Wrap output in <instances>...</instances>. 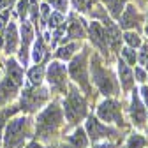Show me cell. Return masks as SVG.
Returning <instances> with one entry per match:
<instances>
[{
    "mask_svg": "<svg viewBox=\"0 0 148 148\" xmlns=\"http://www.w3.org/2000/svg\"><path fill=\"white\" fill-rule=\"evenodd\" d=\"M118 85H120V90L123 94H129L134 85H136V79H134V71L131 65H127L122 58L118 60Z\"/></svg>",
    "mask_w": 148,
    "mask_h": 148,
    "instance_id": "obj_14",
    "label": "cell"
},
{
    "mask_svg": "<svg viewBox=\"0 0 148 148\" xmlns=\"http://www.w3.org/2000/svg\"><path fill=\"white\" fill-rule=\"evenodd\" d=\"M64 111H62V104L58 101H51L49 104H46V108L41 111L35 118L34 123V138L39 143H51V139L57 136V132L62 129L64 122Z\"/></svg>",
    "mask_w": 148,
    "mask_h": 148,
    "instance_id": "obj_1",
    "label": "cell"
},
{
    "mask_svg": "<svg viewBox=\"0 0 148 148\" xmlns=\"http://www.w3.org/2000/svg\"><path fill=\"white\" fill-rule=\"evenodd\" d=\"M88 72H90V81L97 86L101 95H104V97H116L118 95V92H120L118 78L115 76L113 71L104 65L102 58L97 53H94L90 57Z\"/></svg>",
    "mask_w": 148,
    "mask_h": 148,
    "instance_id": "obj_2",
    "label": "cell"
},
{
    "mask_svg": "<svg viewBox=\"0 0 148 148\" xmlns=\"http://www.w3.org/2000/svg\"><path fill=\"white\" fill-rule=\"evenodd\" d=\"M145 30H146V34H148V25H146V28H145Z\"/></svg>",
    "mask_w": 148,
    "mask_h": 148,
    "instance_id": "obj_39",
    "label": "cell"
},
{
    "mask_svg": "<svg viewBox=\"0 0 148 148\" xmlns=\"http://www.w3.org/2000/svg\"><path fill=\"white\" fill-rule=\"evenodd\" d=\"M129 113H131V120H132L134 127L143 129L146 125V122H148V109L145 108L138 90H132L131 104H129Z\"/></svg>",
    "mask_w": 148,
    "mask_h": 148,
    "instance_id": "obj_11",
    "label": "cell"
},
{
    "mask_svg": "<svg viewBox=\"0 0 148 148\" xmlns=\"http://www.w3.org/2000/svg\"><path fill=\"white\" fill-rule=\"evenodd\" d=\"M122 39H123L125 46H131V48H134V49H138V48L143 44L141 37H139V34H138L136 30H125V34L122 35Z\"/></svg>",
    "mask_w": 148,
    "mask_h": 148,
    "instance_id": "obj_24",
    "label": "cell"
},
{
    "mask_svg": "<svg viewBox=\"0 0 148 148\" xmlns=\"http://www.w3.org/2000/svg\"><path fill=\"white\" fill-rule=\"evenodd\" d=\"M44 79L48 81V88L58 95H65L69 88V72L67 65L62 60H51L46 67V76Z\"/></svg>",
    "mask_w": 148,
    "mask_h": 148,
    "instance_id": "obj_7",
    "label": "cell"
},
{
    "mask_svg": "<svg viewBox=\"0 0 148 148\" xmlns=\"http://www.w3.org/2000/svg\"><path fill=\"white\" fill-rule=\"evenodd\" d=\"M18 46H20V32H18V27L16 23L9 21L7 27H5V34H4V42H2V48L5 51V55H14L18 51Z\"/></svg>",
    "mask_w": 148,
    "mask_h": 148,
    "instance_id": "obj_15",
    "label": "cell"
},
{
    "mask_svg": "<svg viewBox=\"0 0 148 148\" xmlns=\"http://www.w3.org/2000/svg\"><path fill=\"white\" fill-rule=\"evenodd\" d=\"M62 111H64V118L67 120L69 125H78L81 120L86 118L88 104H86L85 95L79 92L76 85H69L67 94L62 101Z\"/></svg>",
    "mask_w": 148,
    "mask_h": 148,
    "instance_id": "obj_4",
    "label": "cell"
},
{
    "mask_svg": "<svg viewBox=\"0 0 148 148\" xmlns=\"http://www.w3.org/2000/svg\"><path fill=\"white\" fill-rule=\"evenodd\" d=\"M9 16H11V11L9 9H4L0 12V46L4 42V34H5V27L9 23Z\"/></svg>",
    "mask_w": 148,
    "mask_h": 148,
    "instance_id": "obj_29",
    "label": "cell"
},
{
    "mask_svg": "<svg viewBox=\"0 0 148 148\" xmlns=\"http://www.w3.org/2000/svg\"><path fill=\"white\" fill-rule=\"evenodd\" d=\"M58 148H74V146H71V145H69V143H67V141H65V143H64V145H60V146H58Z\"/></svg>",
    "mask_w": 148,
    "mask_h": 148,
    "instance_id": "obj_38",
    "label": "cell"
},
{
    "mask_svg": "<svg viewBox=\"0 0 148 148\" xmlns=\"http://www.w3.org/2000/svg\"><path fill=\"white\" fill-rule=\"evenodd\" d=\"M34 27L25 20L21 21V34H20V49H18V62L23 64V67L28 64V58H30V44L34 42Z\"/></svg>",
    "mask_w": 148,
    "mask_h": 148,
    "instance_id": "obj_10",
    "label": "cell"
},
{
    "mask_svg": "<svg viewBox=\"0 0 148 148\" xmlns=\"http://www.w3.org/2000/svg\"><path fill=\"white\" fill-rule=\"evenodd\" d=\"M132 71H134V79H136L138 83H141V85H143V83L148 79V71H145L141 65H134V69H132Z\"/></svg>",
    "mask_w": 148,
    "mask_h": 148,
    "instance_id": "obj_32",
    "label": "cell"
},
{
    "mask_svg": "<svg viewBox=\"0 0 148 148\" xmlns=\"http://www.w3.org/2000/svg\"><path fill=\"white\" fill-rule=\"evenodd\" d=\"M23 148H49V146H44V143H39L37 139H34V141H30V143H27Z\"/></svg>",
    "mask_w": 148,
    "mask_h": 148,
    "instance_id": "obj_36",
    "label": "cell"
},
{
    "mask_svg": "<svg viewBox=\"0 0 148 148\" xmlns=\"http://www.w3.org/2000/svg\"><path fill=\"white\" fill-rule=\"evenodd\" d=\"M71 146H74V148H88L90 146V139H88V136H86V131L83 127H76L74 131L67 136V139H65Z\"/></svg>",
    "mask_w": 148,
    "mask_h": 148,
    "instance_id": "obj_20",
    "label": "cell"
},
{
    "mask_svg": "<svg viewBox=\"0 0 148 148\" xmlns=\"http://www.w3.org/2000/svg\"><path fill=\"white\" fill-rule=\"evenodd\" d=\"M44 76H46V67L41 65V64H35L28 72H27V79H28V85L32 86H39L44 83Z\"/></svg>",
    "mask_w": 148,
    "mask_h": 148,
    "instance_id": "obj_21",
    "label": "cell"
},
{
    "mask_svg": "<svg viewBox=\"0 0 148 148\" xmlns=\"http://www.w3.org/2000/svg\"><path fill=\"white\" fill-rule=\"evenodd\" d=\"M138 64L148 71V42L146 44H141L139 46V53H138Z\"/></svg>",
    "mask_w": 148,
    "mask_h": 148,
    "instance_id": "obj_30",
    "label": "cell"
},
{
    "mask_svg": "<svg viewBox=\"0 0 148 148\" xmlns=\"http://www.w3.org/2000/svg\"><path fill=\"white\" fill-rule=\"evenodd\" d=\"M92 148H116V145L109 143V141H99V143H94Z\"/></svg>",
    "mask_w": 148,
    "mask_h": 148,
    "instance_id": "obj_35",
    "label": "cell"
},
{
    "mask_svg": "<svg viewBox=\"0 0 148 148\" xmlns=\"http://www.w3.org/2000/svg\"><path fill=\"white\" fill-rule=\"evenodd\" d=\"M101 2L104 4L106 11H109L111 18H113V20H118V16L122 14V11L127 5L129 0H101Z\"/></svg>",
    "mask_w": 148,
    "mask_h": 148,
    "instance_id": "obj_22",
    "label": "cell"
},
{
    "mask_svg": "<svg viewBox=\"0 0 148 148\" xmlns=\"http://www.w3.org/2000/svg\"><path fill=\"white\" fill-rule=\"evenodd\" d=\"M16 111H20V108H14L12 111H9V109H5V111H2L0 109V146H2V136H4V127H5V122L16 113Z\"/></svg>",
    "mask_w": 148,
    "mask_h": 148,
    "instance_id": "obj_27",
    "label": "cell"
},
{
    "mask_svg": "<svg viewBox=\"0 0 148 148\" xmlns=\"http://www.w3.org/2000/svg\"><path fill=\"white\" fill-rule=\"evenodd\" d=\"M139 97H141L145 108L148 109V85H145V83L141 85V88H139Z\"/></svg>",
    "mask_w": 148,
    "mask_h": 148,
    "instance_id": "obj_33",
    "label": "cell"
},
{
    "mask_svg": "<svg viewBox=\"0 0 148 148\" xmlns=\"http://www.w3.org/2000/svg\"><path fill=\"white\" fill-rule=\"evenodd\" d=\"M46 4H49L55 11H58L62 14H65L69 11V0H44Z\"/></svg>",
    "mask_w": 148,
    "mask_h": 148,
    "instance_id": "obj_31",
    "label": "cell"
},
{
    "mask_svg": "<svg viewBox=\"0 0 148 148\" xmlns=\"http://www.w3.org/2000/svg\"><path fill=\"white\" fill-rule=\"evenodd\" d=\"M86 35L90 37V41L94 42V46H97L104 55L108 53V37H106V27L101 23V21H97V20H94V21H90L88 25H86Z\"/></svg>",
    "mask_w": 148,
    "mask_h": 148,
    "instance_id": "obj_12",
    "label": "cell"
},
{
    "mask_svg": "<svg viewBox=\"0 0 148 148\" xmlns=\"http://www.w3.org/2000/svg\"><path fill=\"white\" fill-rule=\"evenodd\" d=\"M20 88L21 86L14 83L11 78H0V104H9L11 101H14L20 95Z\"/></svg>",
    "mask_w": 148,
    "mask_h": 148,
    "instance_id": "obj_16",
    "label": "cell"
},
{
    "mask_svg": "<svg viewBox=\"0 0 148 148\" xmlns=\"http://www.w3.org/2000/svg\"><path fill=\"white\" fill-rule=\"evenodd\" d=\"M14 2H16V0H0V12H2L4 9H9Z\"/></svg>",
    "mask_w": 148,
    "mask_h": 148,
    "instance_id": "obj_37",
    "label": "cell"
},
{
    "mask_svg": "<svg viewBox=\"0 0 148 148\" xmlns=\"http://www.w3.org/2000/svg\"><path fill=\"white\" fill-rule=\"evenodd\" d=\"M67 72H69V78L72 79V83L79 86V90H83V94L92 95L90 74H88V49L86 48L83 51H78L69 60Z\"/></svg>",
    "mask_w": 148,
    "mask_h": 148,
    "instance_id": "obj_5",
    "label": "cell"
},
{
    "mask_svg": "<svg viewBox=\"0 0 148 148\" xmlns=\"http://www.w3.org/2000/svg\"><path fill=\"white\" fill-rule=\"evenodd\" d=\"M5 76L11 78L14 83H18L20 86H23V81H25V67L18 62L16 58L9 57V60L5 62Z\"/></svg>",
    "mask_w": 148,
    "mask_h": 148,
    "instance_id": "obj_17",
    "label": "cell"
},
{
    "mask_svg": "<svg viewBox=\"0 0 148 148\" xmlns=\"http://www.w3.org/2000/svg\"><path fill=\"white\" fill-rule=\"evenodd\" d=\"M32 118L27 115H18L11 116L5 122L4 127V136H2V146L0 148H23L32 134Z\"/></svg>",
    "mask_w": 148,
    "mask_h": 148,
    "instance_id": "obj_3",
    "label": "cell"
},
{
    "mask_svg": "<svg viewBox=\"0 0 148 148\" xmlns=\"http://www.w3.org/2000/svg\"><path fill=\"white\" fill-rule=\"evenodd\" d=\"M39 9H41V14H42V20H44V21H48V18H49V14H51L49 4H46V2H44V4H41V7H39Z\"/></svg>",
    "mask_w": 148,
    "mask_h": 148,
    "instance_id": "obj_34",
    "label": "cell"
},
{
    "mask_svg": "<svg viewBox=\"0 0 148 148\" xmlns=\"http://www.w3.org/2000/svg\"><path fill=\"white\" fill-rule=\"evenodd\" d=\"M120 53H122V60H123L127 65L134 67V65L138 64V51H136L134 48L123 46V48H120Z\"/></svg>",
    "mask_w": 148,
    "mask_h": 148,
    "instance_id": "obj_25",
    "label": "cell"
},
{
    "mask_svg": "<svg viewBox=\"0 0 148 148\" xmlns=\"http://www.w3.org/2000/svg\"><path fill=\"white\" fill-rule=\"evenodd\" d=\"M95 116L101 122H106L108 125H116L120 129L125 127V118H123L122 104L116 99H113V97H106L102 102H99Z\"/></svg>",
    "mask_w": 148,
    "mask_h": 148,
    "instance_id": "obj_8",
    "label": "cell"
},
{
    "mask_svg": "<svg viewBox=\"0 0 148 148\" xmlns=\"http://www.w3.org/2000/svg\"><path fill=\"white\" fill-rule=\"evenodd\" d=\"M65 32H67V37H65V39H71V41H83L85 37H86V28H85L83 21L78 20L76 16L71 18V21H69Z\"/></svg>",
    "mask_w": 148,
    "mask_h": 148,
    "instance_id": "obj_18",
    "label": "cell"
},
{
    "mask_svg": "<svg viewBox=\"0 0 148 148\" xmlns=\"http://www.w3.org/2000/svg\"><path fill=\"white\" fill-rule=\"evenodd\" d=\"M49 101V88L44 85L39 86H32L27 85L23 88V92L20 94V111L23 113H37L39 109H42L44 104H48Z\"/></svg>",
    "mask_w": 148,
    "mask_h": 148,
    "instance_id": "obj_6",
    "label": "cell"
},
{
    "mask_svg": "<svg viewBox=\"0 0 148 148\" xmlns=\"http://www.w3.org/2000/svg\"><path fill=\"white\" fill-rule=\"evenodd\" d=\"M46 44H44V39L41 35H37V39L34 41V46H32V60L35 64H41L42 58H44V55H46Z\"/></svg>",
    "mask_w": 148,
    "mask_h": 148,
    "instance_id": "obj_23",
    "label": "cell"
},
{
    "mask_svg": "<svg viewBox=\"0 0 148 148\" xmlns=\"http://www.w3.org/2000/svg\"><path fill=\"white\" fill-rule=\"evenodd\" d=\"M145 146H146V139L141 134H131L125 145V148H145Z\"/></svg>",
    "mask_w": 148,
    "mask_h": 148,
    "instance_id": "obj_26",
    "label": "cell"
},
{
    "mask_svg": "<svg viewBox=\"0 0 148 148\" xmlns=\"http://www.w3.org/2000/svg\"><path fill=\"white\" fill-rule=\"evenodd\" d=\"M16 7H18V16L20 20L25 21L28 16V9H30V0H16Z\"/></svg>",
    "mask_w": 148,
    "mask_h": 148,
    "instance_id": "obj_28",
    "label": "cell"
},
{
    "mask_svg": "<svg viewBox=\"0 0 148 148\" xmlns=\"http://www.w3.org/2000/svg\"><path fill=\"white\" fill-rule=\"evenodd\" d=\"M139 23H141V14H139V11L132 4L125 5L123 11H122V14L118 16V27L123 28V30H132Z\"/></svg>",
    "mask_w": 148,
    "mask_h": 148,
    "instance_id": "obj_13",
    "label": "cell"
},
{
    "mask_svg": "<svg viewBox=\"0 0 148 148\" xmlns=\"http://www.w3.org/2000/svg\"><path fill=\"white\" fill-rule=\"evenodd\" d=\"M81 48V41H72L67 44H62L57 51H55V60H62V62H69L74 55L78 53V49Z\"/></svg>",
    "mask_w": 148,
    "mask_h": 148,
    "instance_id": "obj_19",
    "label": "cell"
},
{
    "mask_svg": "<svg viewBox=\"0 0 148 148\" xmlns=\"http://www.w3.org/2000/svg\"><path fill=\"white\" fill-rule=\"evenodd\" d=\"M85 131L90 139V143H99L102 139H116L118 131L113 129L111 125L101 122L95 115H86V123H85Z\"/></svg>",
    "mask_w": 148,
    "mask_h": 148,
    "instance_id": "obj_9",
    "label": "cell"
}]
</instances>
